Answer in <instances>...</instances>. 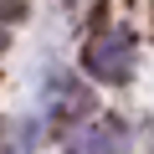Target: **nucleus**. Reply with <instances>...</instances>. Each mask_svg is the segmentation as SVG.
<instances>
[{
	"instance_id": "obj_1",
	"label": "nucleus",
	"mask_w": 154,
	"mask_h": 154,
	"mask_svg": "<svg viewBox=\"0 0 154 154\" xmlns=\"http://www.w3.org/2000/svg\"><path fill=\"white\" fill-rule=\"evenodd\" d=\"M82 62H88V72L98 77V82H128L134 62H139V46H134V36L123 26H103L82 46Z\"/></svg>"
},
{
	"instance_id": "obj_2",
	"label": "nucleus",
	"mask_w": 154,
	"mask_h": 154,
	"mask_svg": "<svg viewBox=\"0 0 154 154\" xmlns=\"http://www.w3.org/2000/svg\"><path fill=\"white\" fill-rule=\"evenodd\" d=\"M62 154H123V128L118 123H88V128H72Z\"/></svg>"
},
{
	"instance_id": "obj_3",
	"label": "nucleus",
	"mask_w": 154,
	"mask_h": 154,
	"mask_svg": "<svg viewBox=\"0 0 154 154\" xmlns=\"http://www.w3.org/2000/svg\"><path fill=\"white\" fill-rule=\"evenodd\" d=\"M88 108V93L77 88V82H57V93H51V113L57 118H72V113H82Z\"/></svg>"
},
{
	"instance_id": "obj_4",
	"label": "nucleus",
	"mask_w": 154,
	"mask_h": 154,
	"mask_svg": "<svg viewBox=\"0 0 154 154\" xmlns=\"http://www.w3.org/2000/svg\"><path fill=\"white\" fill-rule=\"evenodd\" d=\"M149 149H154V123H149Z\"/></svg>"
}]
</instances>
